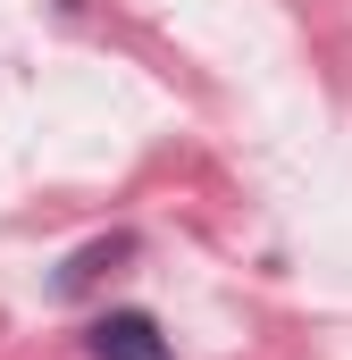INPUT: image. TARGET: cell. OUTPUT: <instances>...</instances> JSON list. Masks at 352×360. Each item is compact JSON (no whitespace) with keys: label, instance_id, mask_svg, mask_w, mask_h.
I'll use <instances>...</instances> for the list:
<instances>
[{"label":"cell","instance_id":"6da1fadb","mask_svg":"<svg viewBox=\"0 0 352 360\" xmlns=\"http://www.w3.org/2000/svg\"><path fill=\"white\" fill-rule=\"evenodd\" d=\"M84 352L92 360H176V344L160 335L151 310H101L92 335H84Z\"/></svg>","mask_w":352,"mask_h":360}]
</instances>
